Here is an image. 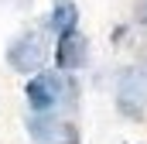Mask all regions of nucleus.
<instances>
[{
  "label": "nucleus",
  "mask_w": 147,
  "mask_h": 144,
  "mask_svg": "<svg viewBox=\"0 0 147 144\" xmlns=\"http://www.w3.org/2000/svg\"><path fill=\"white\" fill-rule=\"evenodd\" d=\"M116 110L130 120L147 113V62H134L116 79Z\"/></svg>",
  "instance_id": "2"
},
{
  "label": "nucleus",
  "mask_w": 147,
  "mask_h": 144,
  "mask_svg": "<svg viewBox=\"0 0 147 144\" xmlns=\"http://www.w3.org/2000/svg\"><path fill=\"white\" fill-rule=\"evenodd\" d=\"M28 134L34 144H79V127L58 113H31Z\"/></svg>",
  "instance_id": "4"
},
{
  "label": "nucleus",
  "mask_w": 147,
  "mask_h": 144,
  "mask_svg": "<svg viewBox=\"0 0 147 144\" xmlns=\"http://www.w3.org/2000/svg\"><path fill=\"white\" fill-rule=\"evenodd\" d=\"M45 58H48V38H45V31H21L7 45V65L14 72L34 75V72L45 69Z\"/></svg>",
  "instance_id": "3"
},
{
  "label": "nucleus",
  "mask_w": 147,
  "mask_h": 144,
  "mask_svg": "<svg viewBox=\"0 0 147 144\" xmlns=\"http://www.w3.org/2000/svg\"><path fill=\"white\" fill-rule=\"evenodd\" d=\"M140 24H144V28H147V0H144V3H140Z\"/></svg>",
  "instance_id": "7"
},
{
  "label": "nucleus",
  "mask_w": 147,
  "mask_h": 144,
  "mask_svg": "<svg viewBox=\"0 0 147 144\" xmlns=\"http://www.w3.org/2000/svg\"><path fill=\"white\" fill-rule=\"evenodd\" d=\"M24 96H28V107L31 113H58L69 100L75 96V86L65 72H51V69H41L28 79L24 86Z\"/></svg>",
  "instance_id": "1"
},
{
  "label": "nucleus",
  "mask_w": 147,
  "mask_h": 144,
  "mask_svg": "<svg viewBox=\"0 0 147 144\" xmlns=\"http://www.w3.org/2000/svg\"><path fill=\"white\" fill-rule=\"evenodd\" d=\"M86 62H89V41H86V35L79 28L55 38V65H58V72L69 75V72L82 69Z\"/></svg>",
  "instance_id": "5"
},
{
  "label": "nucleus",
  "mask_w": 147,
  "mask_h": 144,
  "mask_svg": "<svg viewBox=\"0 0 147 144\" xmlns=\"http://www.w3.org/2000/svg\"><path fill=\"white\" fill-rule=\"evenodd\" d=\"M75 28H79V7L72 0H55L51 14H48V31H55V38H58L65 31H75Z\"/></svg>",
  "instance_id": "6"
}]
</instances>
